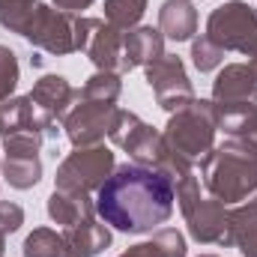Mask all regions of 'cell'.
I'll list each match as a JSON object with an SVG mask.
<instances>
[{"label":"cell","instance_id":"5bb4252c","mask_svg":"<svg viewBox=\"0 0 257 257\" xmlns=\"http://www.w3.org/2000/svg\"><path fill=\"white\" fill-rule=\"evenodd\" d=\"M159 57H165V36L159 27H132L123 39V66H120V75H126L138 66H147L156 63Z\"/></svg>","mask_w":257,"mask_h":257},{"label":"cell","instance_id":"8fae6325","mask_svg":"<svg viewBox=\"0 0 257 257\" xmlns=\"http://www.w3.org/2000/svg\"><path fill=\"white\" fill-rule=\"evenodd\" d=\"M183 218L189 224V233H192L194 242L218 245L221 236H224V224H227V206L221 200H215L212 194L209 197H197L192 206L183 209Z\"/></svg>","mask_w":257,"mask_h":257},{"label":"cell","instance_id":"30bf717a","mask_svg":"<svg viewBox=\"0 0 257 257\" xmlns=\"http://www.w3.org/2000/svg\"><path fill=\"white\" fill-rule=\"evenodd\" d=\"M212 102L218 111L254 105L257 102V75L248 63H227L212 81Z\"/></svg>","mask_w":257,"mask_h":257},{"label":"cell","instance_id":"f546056e","mask_svg":"<svg viewBox=\"0 0 257 257\" xmlns=\"http://www.w3.org/2000/svg\"><path fill=\"white\" fill-rule=\"evenodd\" d=\"M120 257H162V254L156 251V245H153V242H138V245L126 248Z\"/></svg>","mask_w":257,"mask_h":257},{"label":"cell","instance_id":"6da1fadb","mask_svg":"<svg viewBox=\"0 0 257 257\" xmlns=\"http://www.w3.org/2000/svg\"><path fill=\"white\" fill-rule=\"evenodd\" d=\"M174 183L144 165H117L96 192V215L120 233H153L174 215Z\"/></svg>","mask_w":257,"mask_h":257},{"label":"cell","instance_id":"d6a6232c","mask_svg":"<svg viewBox=\"0 0 257 257\" xmlns=\"http://www.w3.org/2000/svg\"><path fill=\"white\" fill-rule=\"evenodd\" d=\"M248 66L254 69V75H257V51H254V54H251V60H248Z\"/></svg>","mask_w":257,"mask_h":257},{"label":"cell","instance_id":"3957f363","mask_svg":"<svg viewBox=\"0 0 257 257\" xmlns=\"http://www.w3.org/2000/svg\"><path fill=\"white\" fill-rule=\"evenodd\" d=\"M215 132H218V108L212 99H192L180 111L171 114L168 126L162 128V138L171 153L183 159H203L215 147Z\"/></svg>","mask_w":257,"mask_h":257},{"label":"cell","instance_id":"7c38bea8","mask_svg":"<svg viewBox=\"0 0 257 257\" xmlns=\"http://www.w3.org/2000/svg\"><path fill=\"white\" fill-rule=\"evenodd\" d=\"M123 39H126L123 30H117L105 18L96 21V27L90 33V42L84 48V54L90 57V63L96 66V72H117L120 75V66H123Z\"/></svg>","mask_w":257,"mask_h":257},{"label":"cell","instance_id":"603a6c76","mask_svg":"<svg viewBox=\"0 0 257 257\" xmlns=\"http://www.w3.org/2000/svg\"><path fill=\"white\" fill-rule=\"evenodd\" d=\"M78 93L87 96V99H99V102H114L117 105V99L123 93V81H120L117 72H93Z\"/></svg>","mask_w":257,"mask_h":257},{"label":"cell","instance_id":"ba28073f","mask_svg":"<svg viewBox=\"0 0 257 257\" xmlns=\"http://www.w3.org/2000/svg\"><path fill=\"white\" fill-rule=\"evenodd\" d=\"M75 18L78 15H69L60 12L48 3H39L27 30H24V39L39 48V51H48L54 57H66V54H75Z\"/></svg>","mask_w":257,"mask_h":257},{"label":"cell","instance_id":"9c48e42d","mask_svg":"<svg viewBox=\"0 0 257 257\" xmlns=\"http://www.w3.org/2000/svg\"><path fill=\"white\" fill-rule=\"evenodd\" d=\"M147 84L150 90L156 93V102L162 111L174 114L180 111L183 105H189L194 99L192 81H189V72H186V63L183 57L177 54H165L159 57L156 63L147 66Z\"/></svg>","mask_w":257,"mask_h":257},{"label":"cell","instance_id":"d6986e66","mask_svg":"<svg viewBox=\"0 0 257 257\" xmlns=\"http://www.w3.org/2000/svg\"><path fill=\"white\" fill-rule=\"evenodd\" d=\"M218 128L227 138H239V141L257 144V102L254 105H239V108L218 111Z\"/></svg>","mask_w":257,"mask_h":257},{"label":"cell","instance_id":"9a60e30c","mask_svg":"<svg viewBox=\"0 0 257 257\" xmlns=\"http://www.w3.org/2000/svg\"><path fill=\"white\" fill-rule=\"evenodd\" d=\"M63 239L69 245V257H99L105 248H111V227L99 218H87L81 224L63 227Z\"/></svg>","mask_w":257,"mask_h":257},{"label":"cell","instance_id":"836d02e7","mask_svg":"<svg viewBox=\"0 0 257 257\" xmlns=\"http://www.w3.org/2000/svg\"><path fill=\"white\" fill-rule=\"evenodd\" d=\"M197 257H218V254H197Z\"/></svg>","mask_w":257,"mask_h":257},{"label":"cell","instance_id":"4fadbf2b","mask_svg":"<svg viewBox=\"0 0 257 257\" xmlns=\"http://www.w3.org/2000/svg\"><path fill=\"white\" fill-rule=\"evenodd\" d=\"M27 96H30V102L36 105L39 114H45V117L54 120V123H63L66 111H69L72 102H75V87L66 81L63 75H42V78L33 84V90H30Z\"/></svg>","mask_w":257,"mask_h":257},{"label":"cell","instance_id":"277c9868","mask_svg":"<svg viewBox=\"0 0 257 257\" xmlns=\"http://www.w3.org/2000/svg\"><path fill=\"white\" fill-rule=\"evenodd\" d=\"M206 36L227 54L239 51L251 57L257 51V9L245 0H227L206 18Z\"/></svg>","mask_w":257,"mask_h":257},{"label":"cell","instance_id":"d4e9b609","mask_svg":"<svg viewBox=\"0 0 257 257\" xmlns=\"http://www.w3.org/2000/svg\"><path fill=\"white\" fill-rule=\"evenodd\" d=\"M18 78H21V69H18L15 51L9 45H0V102H6V99L15 96Z\"/></svg>","mask_w":257,"mask_h":257},{"label":"cell","instance_id":"f1b7e54d","mask_svg":"<svg viewBox=\"0 0 257 257\" xmlns=\"http://www.w3.org/2000/svg\"><path fill=\"white\" fill-rule=\"evenodd\" d=\"M54 3V9H60V12H69V15H81L84 9H90L96 0H51Z\"/></svg>","mask_w":257,"mask_h":257},{"label":"cell","instance_id":"44dd1931","mask_svg":"<svg viewBox=\"0 0 257 257\" xmlns=\"http://www.w3.org/2000/svg\"><path fill=\"white\" fill-rule=\"evenodd\" d=\"M144 12H147V0H105V21L123 33L141 24Z\"/></svg>","mask_w":257,"mask_h":257},{"label":"cell","instance_id":"7402d4cb","mask_svg":"<svg viewBox=\"0 0 257 257\" xmlns=\"http://www.w3.org/2000/svg\"><path fill=\"white\" fill-rule=\"evenodd\" d=\"M36 6H39V0H0V27L24 36Z\"/></svg>","mask_w":257,"mask_h":257},{"label":"cell","instance_id":"5b68a950","mask_svg":"<svg viewBox=\"0 0 257 257\" xmlns=\"http://www.w3.org/2000/svg\"><path fill=\"white\" fill-rule=\"evenodd\" d=\"M117 168V159L108 147H75L63 162L57 165L54 189H69V192H99V186L111 177Z\"/></svg>","mask_w":257,"mask_h":257},{"label":"cell","instance_id":"8992f818","mask_svg":"<svg viewBox=\"0 0 257 257\" xmlns=\"http://www.w3.org/2000/svg\"><path fill=\"white\" fill-rule=\"evenodd\" d=\"M108 138L114 147L126 150L135 165H144V168H159L162 159L168 156V144L162 138V128L144 123L135 111H126V108L117 111Z\"/></svg>","mask_w":257,"mask_h":257},{"label":"cell","instance_id":"e575fe53","mask_svg":"<svg viewBox=\"0 0 257 257\" xmlns=\"http://www.w3.org/2000/svg\"><path fill=\"white\" fill-rule=\"evenodd\" d=\"M251 200H254V206H257V194H254V197H251Z\"/></svg>","mask_w":257,"mask_h":257},{"label":"cell","instance_id":"4dcf8cb0","mask_svg":"<svg viewBox=\"0 0 257 257\" xmlns=\"http://www.w3.org/2000/svg\"><path fill=\"white\" fill-rule=\"evenodd\" d=\"M239 251H242V257H257V233L248 236V239L239 245Z\"/></svg>","mask_w":257,"mask_h":257},{"label":"cell","instance_id":"1f68e13d","mask_svg":"<svg viewBox=\"0 0 257 257\" xmlns=\"http://www.w3.org/2000/svg\"><path fill=\"white\" fill-rule=\"evenodd\" d=\"M3 251H6V233L0 230V257H3Z\"/></svg>","mask_w":257,"mask_h":257},{"label":"cell","instance_id":"83f0119b","mask_svg":"<svg viewBox=\"0 0 257 257\" xmlns=\"http://www.w3.org/2000/svg\"><path fill=\"white\" fill-rule=\"evenodd\" d=\"M21 224H24V209L15 200H0V230L15 233Z\"/></svg>","mask_w":257,"mask_h":257},{"label":"cell","instance_id":"7a4b0ae2","mask_svg":"<svg viewBox=\"0 0 257 257\" xmlns=\"http://www.w3.org/2000/svg\"><path fill=\"white\" fill-rule=\"evenodd\" d=\"M200 183L224 206L245 203L257 194V144L227 138L200 159Z\"/></svg>","mask_w":257,"mask_h":257},{"label":"cell","instance_id":"2e32d148","mask_svg":"<svg viewBox=\"0 0 257 257\" xmlns=\"http://www.w3.org/2000/svg\"><path fill=\"white\" fill-rule=\"evenodd\" d=\"M48 218L54 224H63V227H72V224H81L87 218H96V200H90L87 192H69V189H54L48 203Z\"/></svg>","mask_w":257,"mask_h":257},{"label":"cell","instance_id":"52a82bcc","mask_svg":"<svg viewBox=\"0 0 257 257\" xmlns=\"http://www.w3.org/2000/svg\"><path fill=\"white\" fill-rule=\"evenodd\" d=\"M117 105L114 102H99V99H87L75 90V102L63 117V132L72 147H96L105 141V135L114 126L117 117Z\"/></svg>","mask_w":257,"mask_h":257},{"label":"cell","instance_id":"cb8c5ba5","mask_svg":"<svg viewBox=\"0 0 257 257\" xmlns=\"http://www.w3.org/2000/svg\"><path fill=\"white\" fill-rule=\"evenodd\" d=\"M192 63L197 72H215L218 66L224 63V51L203 33L192 39Z\"/></svg>","mask_w":257,"mask_h":257},{"label":"cell","instance_id":"ffe728a7","mask_svg":"<svg viewBox=\"0 0 257 257\" xmlns=\"http://www.w3.org/2000/svg\"><path fill=\"white\" fill-rule=\"evenodd\" d=\"M24 257H69V245H66L63 233L51 230V227H33V233H27L24 245H21Z\"/></svg>","mask_w":257,"mask_h":257},{"label":"cell","instance_id":"ac0fdd59","mask_svg":"<svg viewBox=\"0 0 257 257\" xmlns=\"http://www.w3.org/2000/svg\"><path fill=\"white\" fill-rule=\"evenodd\" d=\"M0 174L12 189L27 192L33 186H39V180H42V162H39V156H3Z\"/></svg>","mask_w":257,"mask_h":257},{"label":"cell","instance_id":"484cf974","mask_svg":"<svg viewBox=\"0 0 257 257\" xmlns=\"http://www.w3.org/2000/svg\"><path fill=\"white\" fill-rule=\"evenodd\" d=\"M42 141L39 132H12L3 138V156H39Z\"/></svg>","mask_w":257,"mask_h":257},{"label":"cell","instance_id":"e0dca14e","mask_svg":"<svg viewBox=\"0 0 257 257\" xmlns=\"http://www.w3.org/2000/svg\"><path fill=\"white\" fill-rule=\"evenodd\" d=\"M159 30L174 42H189L197 33V9L189 0H165L159 9Z\"/></svg>","mask_w":257,"mask_h":257},{"label":"cell","instance_id":"4316f807","mask_svg":"<svg viewBox=\"0 0 257 257\" xmlns=\"http://www.w3.org/2000/svg\"><path fill=\"white\" fill-rule=\"evenodd\" d=\"M156 245V251L162 257H186L189 254V245H186V236L177 230V227H159L150 239Z\"/></svg>","mask_w":257,"mask_h":257}]
</instances>
